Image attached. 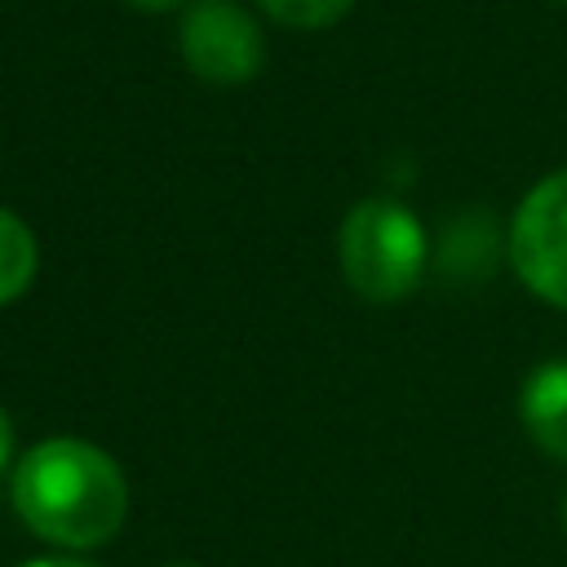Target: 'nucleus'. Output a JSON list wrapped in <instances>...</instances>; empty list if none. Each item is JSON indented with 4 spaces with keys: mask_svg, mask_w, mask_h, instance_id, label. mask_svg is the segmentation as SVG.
<instances>
[{
    "mask_svg": "<svg viewBox=\"0 0 567 567\" xmlns=\"http://www.w3.org/2000/svg\"><path fill=\"white\" fill-rule=\"evenodd\" d=\"M124 4L137 13H173V9H186L190 0H124Z\"/></svg>",
    "mask_w": 567,
    "mask_h": 567,
    "instance_id": "nucleus-8",
    "label": "nucleus"
},
{
    "mask_svg": "<svg viewBox=\"0 0 567 567\" xmlns=\"http://www.w3.org/2000/svg\"><path fill=\"white\" fill-rule=\"evenodd\" d=\"M337 257L346 284L363 301H399L421 284L425 230L399 199L372 195L346 213L337 230Z\"/></svg>",
    "mask_w": 567,
    "mask_h": 567,
    "instance_id": "nucleus-2",
    "label": "nucleus"
},
{
    "mask_svg": "<svg viewBox=\"0 0 567 567\" xmlns=\"http://www.w3.org/2000/svg\"><path fill=\"white\" fill-rule=\"evenodd\" d=\"M173 567H195V563H173Z\"/></svg>",
    "mask_w": 567,
    "mask_h": 567,
    "instance_id": "nucleus-11",
    "label": "nucleus"
},
{
    "mask_svg": "<svg viewBox=\"0 0 567 567\" xmlns=\"http://www.w3.org/2000/svg\"><path fill=\"white\" fill-rule=\"evenodd\" d=\"M523 425L540 452L567 461V363H545L527 377L518 399Z\"/></svg>",
    "mask_w": 567,
    "mask_h": 567,
    "instance_id": "nucleus-5",
    "label": "nucleus"
},
{
    "mask_svg": "<svg viewBox=\"0 0 567 567\" xmlns=\"http://www.w3.org/2000/svg\"><path fill=\"white\" fill-rule=\"evenodd\" d=\"M518 279L549 306H567V168L540 177L509 226Z\"/></svg>",
    "mask_w": 567,
    "mask_h": 567,
    "instance_id": "nucleus-4",
    "label": "nucleus"
},
{
    "mask_svg": "<svg viewBox=\"0 0 567 567\" xmlns=\"http://www.w3.org/2000/svg\"><path fill=\"white\" fill-rule=\"evenodd\" d=\"M177 53L204 84H248L266 62V31L239 0H190L177 18Z\"/></svg>",
    "mask_w": 567,
    "mask_h": 567,
    "instance_id": "nucleus-3",
    "label": "nucleus"
},
{
    "mask_svg": "<svg viewBox=\"0 0 567 567\" xmlns=\"http://www.w3.org/2000/svg\"><path fill=\"white\" fill-rule=\"evenodd\" d=\"M18 518L66 549L106 545L128 518L124 470L84 439H44L22 452L13 470Z\"/></svg>",
    "mask_w": 567,
    "mask_h": 567,
    "instance_id": "nucleus-1",
    "label": "nucleus"
},
{
    "mask_svg": "<svg viewBox=\"0 0 567 567\" xmlns=\"http://www.w3.org/2000/svg\"><path fill=\"white\" fill-rule=\"evenodd\" d=\"M558 4H567V0H558Z\"/></svg>",
    "mask_w": 567,
    "mask_h": 567,
    "instance_id": "nucleus-13",
    "label": "nucleus"
},
{
    "mask_svg": "<svg viewBox=\"0 0 567 567\" xmlns=\"http://www.w3.org/2000/svg\"><path fill=\"white\" fill-rule=\"evenodd\" d=\"M35 266H40V252H35L31 226L13 208H0V306L18 301L31 288Z\"/></svg>",
    "mask_w": 567,
    "mask_h": 567,
    "instance_id": "nucleus-6",
    "label": "nucleus"
},
{
    "mask_svg": "<svg viewBox=\"0 0 567 567\" xmlns=\"http://www.w3.org/2000/svg\"><path fill=\"white\" fill-rule=\"evenodd\" d=\"M252 4H257V13H266L279 27H292V31L337 27L354 9V0H252Z\"/></svg>",
    "mask_w": 567,
    "mask_h": 567,
    "instance_id": "nucleus-7",
    "label": "nucleus"
},
{
    "mask_svg": "<svg viewBox=\"0 0 567 567\" xmlns=\"http://www.w3.org/2000/svg\"><path fill=\"white\" fill-rule=\"evenodd\" d=\"M27 567H93V563H80V558H31Z\"/></svg>",
    "mask_w": 567,
    "mask_h": 567,
    "instance_id": "nucleus-10",
    "label": "nucleus"
},
{
    "mask_svg": "<svg viewBox=\"0 0 567 567\" xmlns=\"http://www.w3.org/2000/svg\"><path fill=\"white\" fill-rule=\"evenodd\" d=\"M9 456H13V421H9V412L0 408V470L9 465Z\"/></svg>",
    "mask_w": 567,
    "mask_h": 567,
    "instance_id": "nucleus-9",
    "label": "nucleus"
},
{
    "mask_svg": "<svg viewBox=\"0 0 567 567\" xmlns=\"http://www.w3.org/2000/svg\"><path fill=\"white\" fill-rule=\"evenodd\" d=\"M563 523H567V509H563Z\"/></svg>",
    "mask_w": 567,
    "mask_h": 567,
    "instance_id": "nucleus-12",
    "label": "nucleus"
}]
</instances>
